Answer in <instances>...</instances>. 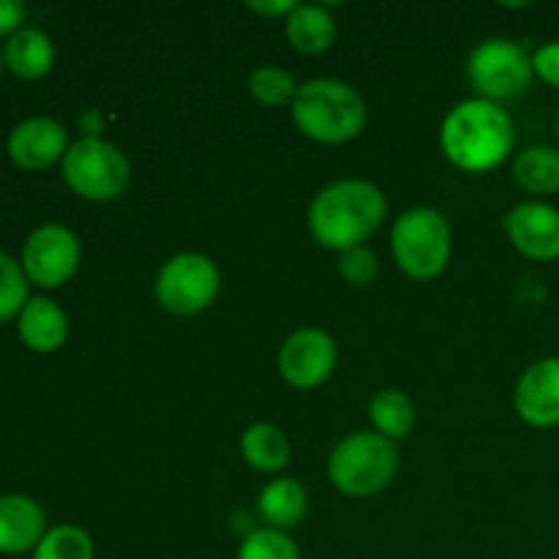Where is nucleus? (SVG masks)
I'll return each instance as SVG.
<instances>
[{
  "label": "nucleus",
  "mask_w": 559,
  "mask_h": 559,
  "mask_svg": "<svg viewBox=\"0 0 559 559\" xmlns=\"http://www.w3.org/2000/svg\"><path fill=\"white\" fill-rule=\"evenodd\" d=\"M385 197L369 180H338L325 186L309 207L311 235L320 246L336 251L355 249L380 229Z\"/></svg>",
  "instance_id": "nucleus-1"
},
{
  "label": "nucleus",
  "mask_w": 559,
  "mask_h": 559,
  "mask_svg": "<svg viewBox=\"0 0 559 559\" xmlns=\"http://www.w3.org/2000/svg\"><path fill=\"white\" fill-rule=\"evenodd\" d=\"M442 151L467 173H486L508 158L513 147V123L500 104L469 98L453 107L442 123Z\"/></svg>",
  "instance_id": "nucleus-2"
},
{
  "label": "nucleus",
  "mask_w": 559,
  "mask_h": 559,
  "mask_svg": "<svg viewBox=\"0 0 559 559\" xmlns=\"http://www.w3.org/2000/svg\"><path fill=\"white\" fill-rule=\"evenodd\" d=\"M293 120L311 140L338 145L358 136V131L364 129L366 104L347 82L311 80L298 87Z\"/></svg>",
  "instance_id": "nucleus-3"
},
{
  "label": "nucleus",
  "mask_w": 559,
  "mask_h": 559,
  "mask_svg": "<svg viewBox=\"0 0 559 559\" xmlns=\"http://www.w3.org/2000/svg\"><path fill=\"white\" fill-rule=\"evenodd\" d=\"M399 469V451L388 437L358 431L333 448L328 475L349 497H366L385 489Z\"/></svg>",
  "instance_id": "nucleus-4"
},
{
  "label": "nucleus",
  "mask_w": 559,
  "mask_h": 559,
  "mask_svg": "<svg viewBox=\"0 0 559 559\" xmlns=\"http://www.w3.org/2000/svg\"><path fill=\"white\" fill-rule=\"evenodd\" d=\"M393 257L407 276L435 278L451 257V227L431 207H413L393 224Z\"/></svg>",
  "instance_id": "nucleus-5"
},
{
  "label": "nucleus",
  "mask_w": 559,
  "mask_h": 559,
  "mask_svg": "<svg viewBox=\"0 0 559 559\" xmlns=\"http://www.w3.org/2000/svg\"><path fill=\"white\" fill-rule=\"evenodd\" d=\"M129 175L123 153L98 136H82L63 156V180L69 189L93 202H109L123 194Z\"/></svg>",
  "instance_id": "nucleus-6"
},
{
  "label": "nucleus",
  "mask_w": 559,
  "mask_h": 559,
  "mask_svg": "<svg viewBox=\"0 0 559 559\" xmlns=\"http://www.w3.org/2000/svg\"><path fill=\"white\" fill-rule=\"evenodd\" d=\"M469 82L486 102L495 98H516L533 82V58L508 38H489L480 44L467 63Z\"/></svg>",
  "instance_id": "nucleus-7"
},
{
  "label": "nucleus",
  "mask_w": 559,
  "mask_h": 559,
  "mask_svg": "<svg viewBox=\"0 0 559 559\" xmlns=\"http://www.w3.org/2000/svg\"><path fill=\"white\" fill-rule=\"evenodd\" d=\"M218 282L216 265L205 254L186 251L164 262L156 278V298L173 314H197L216 300Z\"/></svg>",
  "instance_id": "nucleus-8"
},
{
  "label": "nucleus",
  "mask_w": 559,
  "mask_h": 559,
  "mask_svg": "<svg viewBox=\"0 0 559 559\" xmlns=\"http://www.w3.org/2000/svg\"><path fill=\"white\" fill-rule=\"evenodd\" d=\"M80 265V240L63 224H41L22 246V271L38 287H60Z\"/></svg>",
  "instance_id": "nucleus-9"
},
{
  "label": "nucleus",
  "mask_w": 559,
  "mask_h": 559,
  "mask_svg": "<svg viewBox=\"0 0 559 559\" xmlns=\"http://www.w3.org/2000/svg\"><path fill=\"white\" fill-rule=\"evenodd\" d=\"M336 344L320 328H300L278 353V371L295 388H317L333 374Z\"/></svg>",
  "instance_id": "nucleus-10"
},
{
  "label": "nucleus",
  "mask_w": 559,
  "mask_h": 559,
  "mask_svg": "<svg viewBox=\"0 0 559 559\" xmlns=\"http://www.w3.org/2000/svg\"><path fill=\"white\" fill-rule=\"evenodd\" d=\"M513 249L530 260H557L559 257V211L546 202H522L502 218Z\"/></svg>",
  "instance_id": "nucleus-11"
},
{
  "label": "nucleus",
  "mask_w": 559,
  "mask_h": 559,
  "mask_svg": "<svg viewBox=\"0 0 559 559\" xmlns=\"http://www.w3.org/2000/svg\"><path fill=\"white\" fill-rule=\"evenodd\" d=\"M9 158L22 169H47L69 151V134L58 120L36 115L11 129Z\"/></svg>",
  "instance_id": "nucleus-12"
},
{
  "label": "nucleus",
  "mask_w": 559,
  "mask_h": 559,
  "mask_svg": "<svg viewBox=\"0 0 559 559\" xmlns=\"http://www.w3.org/2000/svg\"><path fill=\"white\" fill-rule=\"evenodd\" d=\"M516 413L530 426H557L559 424V358L538 360L522 374L516 385Z\"/></svg>",
  "instance_id": "nucleus-13"
},
{
  "label": "nucleus",
  "mask_w": 559,
  "mask_h": 559,
  "mask_svg": "<svg viewBox=\"0 0 559 559\" xmlns=\"http://www.w3.org/2000/svg\"><path fill=\"white\" fill-rule=\"evenodd\" d=\"M47 533V516L33 497L0 495V555H25Z\"/></svg>",
  "instance_id": "nucleus-14"
},
{
  "label": "nucleus",
  "mask_w": 559,
  "mask_h": 559,
  "mask_svg": "<svg viewBox=\"0 0 559 559\" xmlns=\"http://www.w3.org/2000/svg\"><path fill=\"white\" fill-rule=\"evenodd\" d=\"M16 331H20L25 347L36 349V353H52L69 336V317L55 300L38 295L22 306Z\"/></svg>",
  "instance_id": "nucleus-15"
},
{
  "label": "nucleus",
  "mask_w": 559,
  "mask_h": 559,
  "mask_svg": "<svg viewBox=\"0 0 559 559\" xmlns=\"http://www.w3.org/2000/svg\"><path fill=\"white\" fill-rule=\"evenodd\" d=\"M3 63L22 80H38L55 63V44L38 27H20L3 44Z\"/></svg>",
  "instance_id": "nucleus-16"
},
{
  "label": "nucleus",
  "mask_w": 559,
  "mask_h": 559,
  "mask_svg": "<svg viewBox=\"0 0 559 559\" xmlns=\"http://www.w3.org/2000/svg\"><path fill=\"white\" fill-rule=\"evenodd\" d=\"M309 511V495L304 486L293 478H282L267 484L260 491V516L271 524L273 530L298 527Z\"/></svg>",
  "instance_id": "nucleus-17"
},
{
  "label": "nucleus",
  "mask_w": 559,
  "mask_h": 559,
  "mask_svg": "<svg viewBox=\"0 0 559 559\" xmlns=\"http://www.w3.org/2000/svg\"><path fill=\"white\" fill-rule=\"evenodd\" d=\"M287 38L298 52L320 55L336 38V25L322 5H295L287 16Z\"/></svg>",
  "instance_id": "nucleus-18"
},
{
  "label": "nucleus",
  "mask_w": 559,
  "mask_h": 559,
  "mask_svg": "<svg viewBox=\"0 0 559 559\" xmlns=\"http://www.w3.org/2000/svg\"><path fill=\"white\" fill-rule=\"evenodd\" d=\"M513 178L533 194H555L559 191V151L549 145L527 147L513 164Z\"/></svg>",
  "instance_id": "nucleus-19"
},
{
  "label": "nucleus",
  "mask_w": 559,
  "mask_h": 559,
  "mask_svg": "<svg viewBox=\"0 0 559 559\" xmlns=\"http://www.w3.org/2000/svg\"><path fill=\"white\" fill-rule=\"evenodd\" d=\"M240 451H243L246 462L254 469H262V473H276L289 462L287 437L271 424L251 426L243 440H240Z\"/></svg>",
  "instance_id": "nucleus-20"
},
{
  "label": "nucleus",
  "mask_w": 559,
  "mask_h": 559,
  "mask_svg": "<svg viewBox=\"0 0 559 559\" xmlns=\"http://www.w3.org/2000/svg\"><path fill=\"white\" fill-rule=\"evenodd\" d=\"M377 431L388 440H404L415 426V407L402 391H380L369 404Z\"/></svg>",
  "instance_id": "nucleus-21"
},
{
  "label": "nucleus",
  "mask_w": 559,
  "mask_h": 559,
  "mask_svg": "<svg viewBox=\"0 0 559 559\" xmlns=\"http://www.w3.org/2000/svg\"><path fill=\"white\" fill-rule=\"evenodd\" d=\"M33 559H93V540L74 524H60L44 533L33 549Z\"/></svg>",
  "instance_id": "nucleus-22"
},
{
  "label": "nucleus",
  "mask_w": 559,
  "mask_h": 559,
  "mask_svg": "<svg viewBox=\"0 0 559 559\" xmlns=\"http://www.w3.org/2000/svg\"><path fill=\"white\" fill-rule=\"evenodd\" d=\"M249 91L265 107H282V104H293L298 96V85L293 76L278 66H260L251 71L249 76Z\"/></svg>",
  "instance_id": "nucleus-23"
},
{
  "label": "nucleus",
  "mask_w": 559,
  "mask_h": 559,
  "mask_svg": "<svg viewBox=\"0 0 559 559\" xmlns=\"http://www.w3.org/2000/svg\"><path fill=\"white\" fill-rule=\"evenodd\" d=\"M27 276L20 262L0 249V322L20 317L27 304Z\"/></svg>",
  "instance_id": "nucleus-24"
},
{
  "label": "nucleus",
  "mask_w": 559,
  "mask_h": 559,
  "mask_svg": "<svg viewBox=\"0 0 559 559\" xmlns=\"http://www.w3.org/2000/svg\"><path fill=\"white\" fill-rule=\"evenodd\" d=\"M238 559H300V551L287 533L265 527L246 535Z\"/></svg>",
  "instance_id": "nucleus-25"
},
{
  "label": "nucleus",
  "mask_w": 559,
  "mask_h": 559,
  "mask_svg": "<svg viewBox=\"0 0 559 559\" xmlns=\"http://www.w3.org/2000/svg\"><path fill=\"white\" fill-rule=\"evenodd\" d=\"M338 271L355 287H366V284L374 282L377 276V260L369 249L364 246H355V249L342 251V260H338Z\"/></svg>",
  "instance_id": "nucleus-26"
},
{
  "label": "nucleus",
  "mask_w": 559,
  "mask_h": 559,
  "mask_svg": "<svg viewBox=\"0 0 559 559\" xmlns=\"http://www.w3.org/2000/svg\"><path fill=\"white\" fill-rule=\"evenodd\" d=\"M533 69L549 85L559 87V41H549L533 55Z\"/></svg>",
  "instance_id": "nucleus-27"
},
{
  "label": "nucleus",
  "mask_w": 559,
  "mask_h": 559,
  "mask_svg": "<svg viewBox=\"0 0 559 559\" xmlns=\"http://www.w3.org/2000/svg\"><path fill=\"white\" fill-rule=\"evenodd\" d=\"M25 16L27 9L22 0H0V36H11V33H16L20 27H25L22 25Z\"/></svg>",
  "instance_id": "nucleus-28"
},
{
  "label": "nucleus",
  "mask_w": 559,
  "mask_h": 559,
  "mask_svg": "<svg viewBox=\"0 0 559 559\" xmlns=\"http://www.w3.org/2000/svg\"><path fill=\"white\" fill-rule=\"evenodd\" d=\"M246 5H249L251 11H257V14H265V16L287 14L289 16L298 3H293V0H271V3H267V0H249Z\"/></svg>",
  "instance_id": "nucleus-29"
},
{
  "label": "nucleus",
  "mask_w": 559,
  "mask_h": 559,
  "mask_svg": "<svg viewBox=\"0 0 559 559\" xmlns=\"http://www.w3.org/2000/svg\"><path fill=\"white\" fill-rule=\"evenodd\" d=\"M80 126L85 131V136H96L102 131V115L96 109H87V112L80 115Z\"/></svg>",
  "instance_id": "nucleus-30"
},
{
  "label": "nucleus",
  "mask_w": 559,
  "mask_h": 559,
  "mask_svg": "<svg viewBox=\"0 0 559 559\" xmlns=\"http://www.w3.org/2000/svg\"><path fill=\"white\" fill-rule=\"evenodd\" d=\"M3 66H5V63H3V49H0V69H3Z\"/></svg>",
  "instance_id": "nucleus-31"
},
{
  "label": "nucleus",
  "mask_w": 559,
  "mask_h": 559,
  "mask_svg": "<svg viewBox=\"0 0 559 559\" xmlns=\"http://www.w3.org/2000/svg\"><path fill=\"white\" fill-rule=\"evenodd\" d=\"M557 136H559V112H557Z\"/></svg>",
  "instance_id": "nucleus-32"
}]
</instances>
